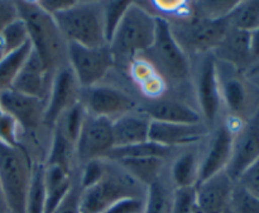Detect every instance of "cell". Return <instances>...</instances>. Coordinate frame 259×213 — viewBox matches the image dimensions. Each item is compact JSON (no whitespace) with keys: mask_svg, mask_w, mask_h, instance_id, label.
Wrapping results in <instances>:
<instances>
[{"mask_svg":"<svg viewBox=\"0 0 259 213\" xmlns=\"http://www.w3.org/2000/svg\"><path fill=\"white\" fill-rule=\"evenodd\" d=\"M18 14L27 27L32 48L38 53L48 73L53 74L67 63V41L52 15L37 2H15Z\"/></svg>","mask_w":259,"mask_h":213,"instance_id":"obj_1","label":"cell"},{"mask_svg":"<svg viewBox=\"0 0 259 213\" xmlns=\"http://www.w3.org/2000/svg\"><path fill=\"white\" fill-rule=\"evenodd\" d=\"M157 18L144 4L131 3L108 43L114 62L126 67L129 61L143 55L153 45Z\"/></svg>","mask_w":259,"mask_h":213,"instance_id":"obj_2","label":"cell"},{"mask_svg":"<svg viewBox=\"0 0 259 213\" xmlns=\"http://www.w3.org/2000/svg\"><path fill=\"white\" fill-rule=\"evenodd\" d=\"M105 164L103 179L88 189L80 190V213H103L111 204L126 197L146 198L147 188L131 176L118 162L105 159Z\"/></svg>","mask_w":259,"mask_h":213,"instance_id":"obj_3","label":"cell"},{"mask_svg":"<svg viewBox=\"0 0 259 213\" xmlns=\"http://www.w3.org/2000/svg\"><path fill=\"white\" fill-rule=\"evenodd\" d=\"M52 17L68 43L85 47L108 45L103 2H73L72 5Z\"/></svg>","mask_w":259,"mask_h":213,"instance_id":"obj_4","label":"cell"},{"mask_svg":"<svg viewBox=\"0 0 259 213\" xmlns=\"http://www.w3.org/2000/svg\"><path fill=\"white\" fill-rule=\"evenodd\" d=\"M33 164L25 147L0 142V189L8 213H25Z\"/></svg>","mask_w":259,"mask_h":213,"instance_id":"obj_5","label":"cell"},{"mask_svg":"<svg viewBox=\"0 0 259 213\" xmlns=\"http://www.w3.org/2000/svg\"><path fill=\"white\" fill-rule=\"evenodd\" d=\"M157 18L153 45L143 53L166 80L184 83L191 74L190 56L180 46L172 33L168 20Z\"/></svg>","mask_w":259,"mask_h":213,"instance_id":"obj_6","label":"cell"},{"mask_svg":"<svg viewBox=\"0 0 259 213\" xmlns=\"http://www.w3.org/2000/svg\"><path fill=\"white\" fill-rule=\"evenodd\" d=\"M168 23L175 38L185 52L197 56L212 52L230 28L227 18L209 19L196 15L186 20Z\"/></svg>","mask_w":259,"mask_h":213,"instance_id":"obj_7","label":"cell"},{"mask_svg":"<svg viewBox=\"0 0 259 213\" xmlns=\"http://www.w3.org/2000/svg\"><path fill=\"white\" fill-rule=\"evenodd\" d=\"M194 90L202 122L210 128L219 119L223 108L217 58L212 52L199 56L194 74Z\"/></svg>","mask_w":259,"mask_h":213,"instance_id":"obj_8","label":"cell"},{"mask_svg":"<svg viewBox=\"0 0 259 213\" xmlns=\"http://www.w3.org/2000/svg\"><path fill=\"white\" fill-rule=\"evenodd\" d=\"M67 63L81 88L100 84L115 66L109 45L85 47L67 42Z\"/></svg>","mask_w":259,"mask_h":213,"instance_id":"obj_9","label":"cell"},{"mask_svg":"<svg viewBox=\"0 0 259 213\" xmlns=\"http://www.w3.org/2000/svg\"><path fill=\"white\" fill-rule=\"evenodd\" d=\"M78 101L88 114L115 121L119 117L137 111V101L123 89L106 84H96L80 89Z\"/></svg>","mask_w":259,"mask_h":213,"instance_id":"obj_10","label":"cell"},{"mask_svg":"<svg viewBox=\"0 0 259 213\" xmlns=\"http://www.w3.org/2000/svg\"><path fill=\"white\" fill-rule=\"evenodd\" d=\"M114 147L111 121L86 114L78 138L75 144L76 159L83 165L96 159H105Z\"/></svg>","mask_w":259,"mask_h":213,"instance_id":"obj_11","label":"cell"},{"mask_svg":"<svg viewBox=\"0 0 259 213\" xmlns=\"http://www.w3.org/2000/svg\"><path fill=\"white\" fill-rule=\"evenodd\" d=\"M80 89L81 86L78 85L70 66L66 65L58 68L53 74L50 91L46 99L43 123L50 128H55L62 114L78 103Z\"/></svg>","mask_w":259,"mask_h":213,"instance_id":"obj_12","label":"cell"},{"mask_svg":"<svg viewBox=\"0 0 259 213\" xmlns=\"http://www.w3.org/2000/svg\"><path fill=\"white\" fill-rule=\"evenodd\" d=\"M217 63L222 103L228 109V116L247 121L257 111L250 108L249 83L244 75L238 73L232 66L218 60Z\"/></svg>","mask_w":259,"mask_h":213,"instance_id":"obj_13","label":"cell"},{"mask_svg":"<svg viewBox=\"0 0 259 213\" xmlns=\"http://www.w3.org/2000/svg\"><path fill=\"white\" fill-rule=\"evenodd\" d=\"M259 159V108L234 134L227 174L237 182L247 167Z\"/></svg>","mask_w":259,"mask_h":213,"instance_id":"obj_14","label":"cell"},{"mask_svg":"<svg viewBox=\"0 0 259 213\" xmlns=\"http://www.w3.org/2000/svg\"><path fill=\"white\" fill-rule=\"evenodd\" d=\"M211 131L204 123H166L152 121L149 127V141L167 149H185L195 146L210 136Z\"/></svg>","mask_w":259,"mask_h":213,"instance_id":"obj_15","label":"cell"},{"mask_svg":"<svg viewBox=\"0 0 259 213\" xmlns=\"http://www.w3.org/2000/svg\"><path fill=\"white\" fill-rule=\"evenodd\" d=\"M234 132L227 122L223 121L210 133L205 150L201 151L199 183L227 169L232 157V147Z\"/></svg>","mask_w":259,"mask_h":213,"instance_id":"obj_16","label":"cell"},{"mask_svg":"<svg viewBox=\"0 0 259 213\" xmlns=\"http://www.w3.org/2000/svg\"><path fill=\"white\" fill-rule=\"evenodd\" d=\"M0 105L5 113L19 123L23 131H34L45 121L46 100L13 89L0 91Z\"/></svg>","mask_w":259,"mask_h":213,"instance_id":"obj_17","label":"cell"},{"mask_svg":"<svg viewBox=\"0 0 259 213\" xmlns=\"http://www.w3.org/2000/svg\"><path fill=\"white\" fill-rule=\"evenodd\" d=\"M234 184L225 170L197 183L195 187L197 209L201 213H229Z\"/></svg>","mask_w":259,"mask_h":213,"instance_id":"obj_18","label":"cell"},{"mask_svg":"<svg viewBox=\"0 0 259 213\" xmlns=\"http://www.w3.org/2000/svg\"><path fill=\"white\" fill-rule=\"evenodd\" d=\"M52 78L53 76L45 67L43 61L40 60L38 53L32 48L29 55L23 62L19 73L15 76L10 89L25 94V95L46 100Z\"/></svg>","mask_w":259,"mask_h":213,"instance_id":"obj_19","label":"cell"},{"mask_svg":"<svg viewBox=\"0 0 259 213\" xmlns=\"http://www.w3.org/2000/svg\"><path fill=\"white\" fill-rule=\"evenodd\" d=\"M212 55L220 62L232 66L245 76L252 66L249 52V33L229 28L225 37L212 51Z\"/></svg>","mask_w":259,"mask_h":213,"instance_id":"obj_20","label":"cell"},{"mask_svg":"<svg viewBox=\"0 0 259 213\" xmlns=\"http://www.w3.org/2000/svg\"><path fill=\"white\" fill-rule=\"evenodd\" d=\"M151 122L152 119L142 109L116 118L111 122L114 147H126L148 142Z\"/></svg>","mask_w":259,"mask_h":213,"instance_id":"obj_21","label":"cell"},{"mask_svg":"<svg viewBox=\"0 0 259 213\" xmlns=\"http://www.w3.org/2000/svg\"><path fill=\"white\" fill-rule=\"evenodd\" d=\"M142 111L152 121L166 122V123H187L194 124L202 122L199 111L185 101L171 98H162L151 101Z\"/></svg>","mask_w":259,"mask_h":213,"instance_id":"obj_22","label":"cell"},{"mask_svg":"<svg viewBox=\"0 0 259 213\" xmlns=\"http://www.w3.org/2000/svg\"><path fill=\"white\" fill-rule=\"evenodd\" d=\"M195 146L185 147L184 151L175 157L168 167V178L175 189L194 188L199 183L201 151L199 154Z\"/></svg>","mask_w":259,"mask_h":213,"instance_id":"obj_23","label":"cell"},{"mask_svg":"<svg viewBox=\"0 0 259 213\" xmlns=\"http://www.w3.org/2000/svg\"><path fill=\"white\" fill-rule=\"evenodd\" d=\"M73 187L72 171L57 165L45 164L46 213H52L65 200Z\"/></svg>","mask_w":259,"mask_h":213,"instance_id":"obj_24","label":"cell"},{"mask_svg":"<svg viewBox=\"0 0 259 213\" xmlns=\"http://www.w3.org/2000/svg\"><path fill=\"white\" fill-rule=\"evenodd\" d=\"M115 162L146 188L153 184L166 172V159L162 157H136Z\"/></svg>","mask_w":259,"mask_h":213,"instance_id":"obj_25","label":"cell"},{"mask_svg":"<svg viewBox=\"0 0 259 213\" xmlns=\"http://www.w3.org/2000/svg\"><path fill=\"white\" fill-rule=\"evenodd\" d=\"M175 188L164 174L147 188L143 213H171Z\"/></svg>","mask_w":259,"mask_h":213,"instance_id":"obj_26","label":"cell"},{"mask_svg":"<svg viewBox=\"0 0 259 213\" xmlns=\"http://www.w3.org/2000/svg\"><path fill=\"white\" fill-rule=\"evenodd\" d=\"M53 131L55 132H53L52 142H51L50 151H48L45 164L57 165V166L72 171L73 157L76 156L75 145L61 132L58 127H55Z\"/></svg>","mask_w":259,"mask_h":213,"instance_id":"obj_27","label":"cell"},{"mask_svg":"<svg viewBox=\"0 0 259 213\" xmlns=\"http://www.w3.org/2000/svg\"><path fill=\"white\" fill-rule=\"evenodd\" d=\"M174 149H167V147L159 146L154 142H144V144L133 145V146L126 147H114L110 150L105 159L111 161H119L124 159H136V157H162L167 159Z\"/></svg>","mask_w":259,"mask_h":213,"instance_id":"obj_28","label":"cell"},{"mask_svg":"<svg viewBox=\"0 0 259 213\" xmlns=\"http://www.w3.org/2000/svg\"><path fill=\"white\" fill-rule=\"evenodd\" d=\"M25 213H46V188H45V164L35 162L32 167Z\"/></svg>","mask_w":259,"mask_h":213,"instance_id":"obj_29","label":"cell"},{"mask_svg":"<svg viewBox=\"0 0 259 213\" xmlns=\"http://www.w3.org/2000/svg\"><path fill=\"white\" fill-rule=\"evenodd\" d=\"M232 28L252 32L259 28V2H237L227 17Z\"/></svg>","mask_w":259,"mask_h":213,"instance_id":"obj_30","label":"cell"},{"mask_svg":"<svg viewBox=\"0 0 259 213\" xmlns=\"http://www.w3.org/2000/svg\"><path fill=\"white\" fill-rule=\"evenodd\" d=\"M32 50V45L28 42L15 52L7 55L0 61V91L10 89L13 85L15 76L19 73L23 62Z\"/></svg>","mask_w":259,"mask_h":213,"instance_id":"obj_31","label":"cell"},{"mask_svg":"<svg viewBox=\"0 0 259 213\" xmlns=\"http://www.w3.org/2000/svg\"><path fill=\"white\" fill-rule=\"evenodd\" d=\"M86 114H88V112L85 111L82 104L78 101L72 108H70L67 112H65L62 114V117L58 119L56 127H58L61 129V132L75 145L78 138L81 128H82Z\"/></svg>","mask_w":259,"mask_h":213,"instance_id":"obj_32","label":"cell"},{"mask_svg":"<svg viewBox=\"0 0 259 213\" xmlns=\"http://www.w3.org/2000/svg\"><path fill=\"white\" fill-rule=\"evenodd\" d=\"M0 37H2L3 43H4L7 55L15 52V51H18L29 42L27 27H25L24 22L20 18H18L14 22L8 24L0 32Z\"/></svg>","mask_w":259,"mask_h":213,"instance_id":"obj_33","label":"cell"},{"mask_svg":"<svg viewBox=\"0 0 259 213\" xmlns=\"http://www.w3.org/2000/svg\"><path fill=\"white\" fill-rule=\"evenodd\" d=\"M132 2H103L104 27H105L106 42H110L119 23L123 19L126 9Z\"/></svg>","mask_w":259,"mask_h":213,"instance_id":"obj_34","label":"cell"},{"mask_svg":"<svg viewBox=\"0 0 259 213\" xmlns=\"http://www.w3.org/2000/svg\"><path fill=\"white\" fill-rule=\"evenodd\" d=\"M229 213H259V198L235 183L230 199Z\"/></svg>","mask_w":259,"mask_h":213,"instance_id":"obj_35","label":"cell"},{"mask_svg":"<svg viewBox=\"0 0 259 213\" xmlns=\"http://www.w3.org/2000/svg\"><path fill=\"white\" fill-rule=\"evenodd\" d=\"M235 4L237 2H196L192 3V7L196 17L222 19L228 17Z\"/></svg>","mask_w":259,"mask_h":213,"instance_id":"obj_36","label":"cell"},{"mask_svg":"<svg viewBox=\"0 0 259 213\" xmlns=\"http://www.w3.org/2000/svg\"><path fill=\"white\" fill-rule=\"evenodd\" d=\"M137 89H138V91L144 96V98L149 99L151 101H154L158 100V99L164 98L166 91L168 90V83H167L166 79L157 71L156 74L149 76L147 80H144L143 83L139 84V85L137 86Z\"/></svg>","mask_w":259,"mask_h":213,"instance_id":"obj_37","label":"cell"},{"mask_svg":"<svg viewBox=\"0 0 259 213\" xmlns=\"http://www.w3.org/2000/svg\"><path fill=\"white\" fill-rule=\"evenodd\" d=\"M20 131H23L17 121L4 112L0 117V142L10 147H23L20 142Z\"/></svg>","mask_w":259,"mask_h":213,"instance_id":"obj_38","label":"cell"},{"mask_svg":"<svg viewBox=\"0 0 259 213\" xmlns=\"http://www.w3.org/2000/svg\"><path fill=\"white\" fill-rule=\"evenodd\" d=\"M105 159H96L85 162L81 169L80 190L88 189L93 185L98 184L105 174Z\"/></svg>","mask_w":259,"mask_h":213,"instance_id":"obj_39","label":"cell"},{"mask_svg":"<svg viewBox=\"0 0 259 213\" xmlns=\"http://www.w3.org/2000/svg\"><path fill=\"white\" fill-rule=\"evenodd\" d=\"M197 210L194 188H179L174 192L171 213H195Z\"/></svg>","mask_w":259,"mask_h":213,"instance_id":"obj_40","label":"cell"},{"mask_svg":"<svg viewBox=\"0 0 259 213\" xmlns=\"http://www.w3.org/2000/svg\"><path fill=\"white\" fill-rule=\"evenodd\" d=\"M235 183L259 198V159L247 167Z\"/></svg>","mask_w":259,"mask_h":213,"instance_id":"obj_41","label":"cell"},{"mask_svg":"<svg viewBox=\"0 0 259 213\" xmlns=\"http://www.w3.org/2000/svg\"><path fill=\"white\" fill-rule=\"evenodd\" d=\"M144 199L137 197H126L119 199L103 213H143Z\"/></svg>","mask_w":259,"mask_h":213,"instance_id":"obj_42","label":"cell"},{"mask_svg":"<svg viewBox=\"0 0 259 213\" xmlns=\"http://www.w3.org/2000/svg\"><path fill=\"white\" fill-rule=\"evenodd\" d=\"M19 18L15 2H0V32Z\"/></svg>","mask_w":259,"mask_h":213,"instance_id":"obj_43","label":"cell"},{"mask_svg":"<svg viewBox=\"0 0 259 213\" xmlns=\"http://www.w3.org/2000/svg\"><path fill=\"white\" fill-rule=\"evenodd\" d=\"M78 198H80V190L73 187L65 200L52 213H80L78 212Z\"/></svg>","mask_w":259,"mask_h":213,"instance_id":"obj_44","label":"cell"},{"mask_svg":"<svg viewBox=\"0 0 259 213\" xmlns=\"http://www.w3.org/2000/svg\"><path fill=\"white\" fill-rule=\"evenodd\" d=\"M38 5L48 13L50 15H55L56 13H60L73 4V2H67V0H50V2H37Z\"/></svg>","mask_w":259,"mask_h":213,"instance_id":"obj_45","label":"cell"},{"mask_svg":"<svg viewBox=\"0 0 259 213\" xmlns=\"http://www.w3.org/2000/svg\"><path fill=\"white\" fill-rule=\"evenodd\" d=\"M249 52L252 66H254L259 62V28L249 32Z\"/></svg>","mask_w":259,"mask_h":213,"instance_id":"obj_46","label":"cell"},{"mask_svg":"<svg viewBox=\"0 0 259 213\" xmlns=\"http://www.w3.org/2000/svg\"><path fill=\"white\" fill-rule=\"evenodd\" d=\"M248 80V83L252 85V88L254 89V90L259 91V74L257 75H253V76H248V78H245Z\"/></svg>","mask_w":259,"mask_h":213,"instance_id":"obj_47","label":"cell"},{"mask_svg":"<svg viewBox=\"0 0 259 213\" xmlns=\"http://www.w3.org/2000/svg\"><path fill=\"white\" fill-rule=\"evenodd\" d=\"M257 74H259V62L255 63L254 66H252V67L249 68V71H248V73L245 74V78H248V76L257 75Z\"/></svg>","mask_w":259,"mask_h":213,"instance_id":"obj_48","label":"cell"},{"mask_svg":"<svg viewBox=\"0 0 259 213\" xmlns=\"http://www.w3.org/2000/svg\"><path fill=\"white\" fill-rule=\"evenodd\" d=\"M0 213H8L7 205H5L4 198H3V193H2V189H0Z\"/></svg>","mask_w":259,"mask_h":213,"instance_id":"obj_49","label":"cell"},{"mask_svg":"<svg viewBox=\"0 0 259 213\" xmlns=\"http://www.w3.org/2000/svg\"><path fill=\"white\" fill-rule=\"evenodd\" d=\"M7 56V52H5V47H4V43H3L2 37H0V61Z\"/></svg>","mask_w":259,"mask_h":213,"instance_id":"obj_50","label":"cell"},{"mask_svg":"<svg viewBox=\"0 0 259 213\" xmlns=\"http://www.w3.org/2000/svg\"><path fill=\"white\" fill-rule=\"evenodd\" d=\"M3 113H4V111H3L2 105H0V117H2V116H3Z\"/></svg>","mask_w":259,"mask_h":213,"instance_id":"obj_51","label":"cell"},{"mask_svg":"<svg viewBox=\"0 0 259 213\" xmlns=\"http://www.w3.org/2000/svg\"><path fill=\"white\" fill-rule=\"evenodd\" d=\"M195 213H201V212H200V210H199V209H197V210H196V212H195Z\"/></svg>","mask_w":259,"mask_h":213,"instance_id":"obj_52","label":"cell"}]
</instances>
